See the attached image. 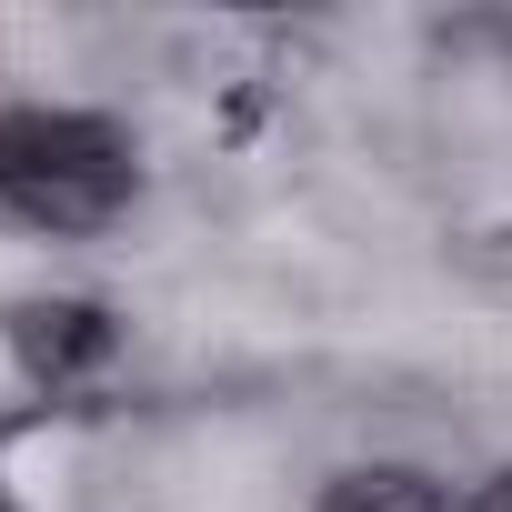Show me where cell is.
Segmentation results:
<instances>
[{
    "label": "cell",
    "mask_w": 512,
    "mask_h": 512,
    "mask_svg": "<svg viewBox=\"0 0 512 512\" xmlns=\"http://www.w3.org/2000/svg\"><path fill=\"white\" fill-rule=\"evenodd\" d=\"M11 352H21V372H31L41 392H71V382H91V372L121 352V322H111L101 302H81V292L21 302V312H11Z\"/></svg>",
    "instance_id": "obj_2"
},
{
    "label": "cell",
    "mask_w": 512,
    "mask_h": 512,
    "mask_svg": "<svg viewBox=\"0 0 512 512\" xmlns=\"http://www.w3.org/2000/svg\"><path fill=\"white\" fill-rule=\"evenodd\" d=\"M141 191V151L101 111H0V211H21L41 231H101Z\"/></svg>",
    "instance_id": "obj_1"
},
{
    "label": "cell",
    "mask_w": 512,
    "mask_h": 512,
    "mask_svg": "<svg viewBox=\"0 0 512 512\" xmlns=\"http://www.w3.org/2000/svg\"><path fill=\"white\" fill-rule=\"evenodd\" d=\"M472 512H512V472H492V482L472 492Z\"/></svg>",
    "instance_id": "obj_4"
},
{
    "label": "cell",
    "mask_w": 512,
    "mask_h": 512,
    "mask_svg": "<svg viewBox=\"0 0 512 512\" xmlns=\"http://www.w3.org/2000/svg\"><path fill=\"white\" fill-rule=\"evenodd\" d=\"M312 512H462V502H452L422 462H352V472L322 482Z\"/></svg>",
    "instance_id": "obj_3"
}]
</instances>
